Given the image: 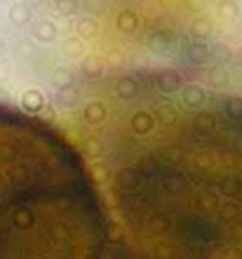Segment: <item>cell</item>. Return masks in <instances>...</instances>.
Masks as SVG:
<instances>
[{
	"label": "cell",
	"mask_w": 242,
	"mask_h": 259,
	"mask_svg": "<svg viewBox=\"0 0 242 259\" xmlns=\"http://www.w3.org/2000/svg\"><path fill=\"white\" fill-rule=\"evenodd\" d=\"M117 27L123 32H133V30L138 27V17L133 12H121L117 15Z\"/></svg>",
	"instance_id": "obj_5"
},
{
	"label": "cell",
	"mask_w": 242,
	"mask_h": 259,
	"mask_svg": "<svg viewBox=\"0 0 242 259\" xmlns=\"http://www.w3.org/2000/svg\"><path fill=\"white\" fill-rule=\"evenodd\" d=\"M79 32L84 34V36H95L97 34V30H99V27H97V21H93V19H82L78 25Z\"/></svg>",
	"instance_id": "obj_7"
},
{
	"label": "cell",
	"mask_w": 242,
	"mask_h": 259,
	"mask_svg": "<svg viewBox=\"0 0 242 259\" xmlns=\"http://www.w3.org/2000/svg\"><path fill=\"white\" fill-rule=\"evenodd\" d=\"M155 83L165 93H176L182 89V76L174 70H163L155 76Z\"/></svg>",
	"instance_id": "obj_2"
},
{
	"label": "cell",
	"mask_w": 242,
	"mask_h": 259,
	"mask_svg": "<svg viewBox=\"0 0 242 259\" xmlns=\"http://www.w3.org/2000/svg\"><path fill=\"white\" fill-rule=\"evenodd\" d=\"M225 114L233 119H242V101H229L225 104Z\"/></svg>",
	"instance_id": "obj_8"
},
{
	"label": "cell",
	"mask_w": 242,
	"mask_h": 259,
	"mask_svg": "<svg viewBox=\"0 0 242 259\" xmlns=\"http://www.w3.org/2000/svg\"><path fill=\"white\" fill-rule=\"evenodd\" d=\"M153 117L150 114H146V112H138V114L131 119V129L138 133V135H146V133H150L153 129Z\"/></svg>",
	"instance_id": "obj_4"
},
{
	"label": "cell",
	"mask_w": 242,
	"mask_h": 259,
	"mask_svg": "<svg viewBox=\"0 0 242 259\" xmlns=\"http://www.w3.org/2000/svg\"><path fill=\"white\" fill-rule=\"evenodd\" d=\"M238 61H240V65H242V46L238 48Z\"/></svg>",
	"instance_id": "obj_11"
},
{
	"label": "cell",
	"mask_w": 242,
	"mask_h": 259,
	"mask_svg": "<svg viewBox=\"0 0 242 259\" xmlns=\"http://www.w3.org/2000/svg\"><path fill=\"white\" fill-rule=\"evenodd\" d=\"M86 117L91 123H100L106 117V108L102 106V102H91L86 108Z\"/></svg>",
	"instance_id": "obj_6"
},
{
	"label": "cell",
	"mask_w": 242,
	"mask_h": 259,
	"mask_svg": "<svg viewBox=\"0 0 242 259\" xmlns=\"http://www.w3.org/2000/svg\"><path fill=\"white\" fill-rule=\"evenodd\" d=\"M236 10H238V8H236L233 2H221V4H220V12L223 15H227V17H233V15H236Z\"/></svg>",
	"instance_id": "obj_9"
},
{
	"label": "cell",
	"mask_w": 242,
	"mask_h": 259,
	"mask_svg": "<svg viewBox=\"0 0 242 259\" xmlns=\"http://www.w3.org/2000/svg\"><path fill=\"white\" fill-rule=\"evenodd\" d=\"M195 32H197L199 36H208V32H210L208 23L207 21H199V23H197V29H195Z\"/></svg>",
	"instance_id": "obj_10"
},
{
	"label": "cell",
	"mask_w": 242,
	"mask_h": 259,
	"mask_svg": "<svg viewBox=\"0 0 242 259\" xmlns=\"http://www.w3.org/2000/svg\"><path fill=\"white\" fill-rule=\"evenodd\" d=\"M182 102L187 110H197L207 102V91L199 85H185L182 89Z\"/></svg>",
	"instance_id": "obj_1"
},
{
	"label": "cell",
	"mask_w": 242,
	"mask_h": 259,
	"mask_svg": "<svg viewBox=\"0 0 242 259\" xmlns=\"http://www.w3.org/2000/svg\"><path fill=\"white\" fill-rule=\"evenodd\" d=\"M140 81L135 78H123L119 81V85H117V95H119L121 99H125V101H131V99H135L136 95L140 93Z\"/></svg>",
	"instance_id": "obj_3"
}]
</instances>
